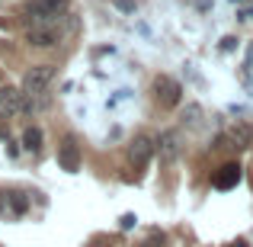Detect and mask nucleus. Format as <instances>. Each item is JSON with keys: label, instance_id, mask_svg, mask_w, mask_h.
Here are the masks:
<instances>
[{"label": "nucleus", "instance_id": "1", "mask_svg": "<svg viewBox=\"0 0 253 247\" xmlns=\"http://www.w3.org/2000/svg\"><path fill=\"white\" fill-rule=\"evenodd\" d=\"M151 93H154V103L167 112H173L176 106H183V84L170 74H157L154 81H151Z\"/></svg>", "mask_w": 253, "mask_h": 247}, {"label": "nucleus", "instance_id": "2", "mask_svg": "<svg viewBox=\"0 0 253 247\" xmlns=\"http://www.w3.org/2000/svg\"><path fill=\"white\" fill-rule=\"evenodd\" d=\"M55 74H58L55 64H32V68H26V74H23V97L42 99L45 90H48L51 81H55Z\"/></svg>", "mask_w": 253, "mask_h": 247}, {"label": "nucleus", "instance_id": "3", "mask_svg": "<svg viewBox=\"0 0 253 247\" xmlns=\"http://www.w3.org/2000/svg\"><path fill=\"white\" fill-rule=\"evenodd\" d=\"M154 151H157L154 138L141 132V135H135L128 142V148H125V164H128L135 173H144L151 167V161H154Z\"/></svg>", "mask_w": 253, "mask_h": 247}, {"label": "nucleus", "instance_id": "4", "mask_svg": "<svg viewBox=\"0 0 253 247\" xmlns=\"http://www.w3.org/2000/svg\"><path fill=\"white\" fill-rule=\"evenodd\" d=\"M215 145H231L234 151H250L253 148V125L250 122H231L215 138Z\"/></svg>", "mask_w": 253, "mask_h": 247}, {"label": "nucleus", "instance_id": "5", "mask_svg": "<svg viewBox=\"0 0 253 247\" xmlns=\"http://www.w3.org/2000/svg\"><path fill=\"white\" fill-rule=\"evenodd\" d=\"M241 177H244V167L237 164V161H228V164L215 167V173H211V186H215L218 193L234 190V186L241 183Z\"/></svg>", "mask_w": 253, "mask_h": 247}, {"label": "nucleus", "instance_id": "6", "mask_svg": "<svg viewBox=\"0 0 253 247\" xmlns=\"http://www.w3.org/2000/svg\"><path fill=\"white\" fill-rule=\"evenodd\" d=\"M19 109H23V90L0 87V119H13Z\"/></svg>", "mask_w": 253, "mask_h": 247}, {"label": "nucleus", "instance_id": "7", "mask_svg": "<svg viewBox=\"0 0 253 247\" xmlns=\"http://www.w3.org/2000/svg\"><path fill=\"white\" fill-rule=\"evenodd\" d=\"M58 42H61L58 29H29L26 32V45L29 49H55Z\"/></svg>", "mask_w": 253, "mask_h": 247}, {"label": "nucleus", "instance_id": "8", "mask_svg": "<svg viewBox=\"0 0 253 247\" xmlns=\"http://www.w3.org/2000/svg\"><path fill=\"white\" fill-rule=\"evenodd\" d=\"M42 145H45V132L39 129V125H29V129L23 132V148L32 151V154H39V151H42Z\"/></svg>", "mask_w": 253, "mask_h": 247}, {"label": "nucleus", "instance_id": "9", "mask_svg": "<svg viewBox=\"0 0 253 247\" xmlns=\"http://www.w3.org/2000/svg\"><path fill=\"white\" fill-rule=\"evenodd\" d=\"M161 154H164V161H176L179 142H176V135H173V132H164V135H161Z\"/></svg>", "mask_w": 253, "mask_h": 247}, {"label": "nucleus", "instance_id": "10", "mask_svg": "<svg viewBox=\"0 0 253 247\" xmlns=\"http://www.w3.org/2000/svg\"><path fill=\"white\" fill-rule=\"evenodd\" d=\"M202 106L199 103H189V106H183V125H189V129H196V125H202Z\"/></svg>", "mask_w": 253, "mask_h": 247}, {"label": "nucleus", "instance_id": "11", "mask_svg": "<svg viewBox=\"0 0 253 247\" xmlns=\"http://www.w3.org/2000/svg\"><path fill=\"white\" fill-rule=\"evenodd\" d=\"M10 209L16 212V215H26V212H29V196H26V193H10Z\"/></svg>", "mask_w": 253, "mask_h": 247}, {"label": "nucleus", "instance_id": "12", "mask_svg": "<svg viewBox=\"0 0 253 247\" xmlns=\"http://www.w3.org/2000/svg\"><path fill=\"white\" fill-rule=\"evenodd\" d=\"M144 247H167V235H164L161 228H151L148 235H144Z\"/></svg>", "mask_w": 253, "mask_h": 247}, {"label": "nucleus", "instance_id": "13", "mask_svg": "<svg viewBox=\"0 0 253 247\" xmlns=\"http://www.w3.org/2000/svg\"><path fill=\"white\" fill-rule=\"evenodd\" d=\"M237 45H241V39H237V36H221V39H218V51H221V55L237 51Z\"/></svg>", "mask_w": 253, "mask_h": 247}, {"label": "nucleus", "instance_id": "14", "mask_svg": "<svg viewBox=\"0 0 253 247\" xmlns=\"http://www.w3.org/2000/svg\"><path fill=\"white\" fill-rule=\"evenodd\" d=\"M135 222H138V218L131 215V212H125V215L119 218V228H122V231H131V228H135Z\"/></svg>", "mask_w": 253, "mask_h": 247}, {"label": "nucleus", "instance_id": "15", "mask_svg": "<svg viewBox=\"0 0 253 247\" xmlns=\"http://www.w3.org/2000/svg\"><path fill=\"white\" fill-rule=\"evenodd\" d=\"M116 6H119L122 13H135V10H138V0H116Z\"/></svg>", "mask_w": 253, "mask_h": 247}, {"label": "nucleus", "instance_id": "16", "mask_svg": "<svg viewBox=\"0 0 253 247\" xmlns=\"http://www.w3.org/2000/svg\"><path fill=\"white\" fill-rule=\"evenodd\" d=\"M237 19H241V23H247V19H253V6H244V10L237 13Z\"/></svg>", "mask_w": 253, "mask_h": 247}, {"label": "nucleus", "instance_id": "17", "mask_svg": "<svg viewBox=\"0 0 253 247\" xmlns=\"http://www.w3.org/2000/svg\"><path fill=\"white\" fill-rule=\"evenodd\" d=\"M253 61V42H250V49H247V64Z\"/></svg>", "mask_w": 253, "mask_h": 247}, {"label": "nucleus", "instance_id": "18", "mask_svg": "<svg viewBox=\"0 0 253 247\" xmlns=\"http://www.w3.org/2000/svg\"><path fill=\"white\" fill-rule=\"evenodd\" d=\"M231 247H247V241H234V244H231Z\"/></svg>", "mask_w": 253, "mask_h": 247}, {"label": "nucleus", "instance_id": "19", "mask_svg": "<svg viewBox=\"0 0 253 247\" xmlns=\"http://www.w3.org/2000/svg\"><path fill=\"white\" fill-rule=\"evenodd\" d=\"M0 212H3V196H0Z\"/></svg>", "mask_w": 253, "mask_h": 247}]
</instances>
